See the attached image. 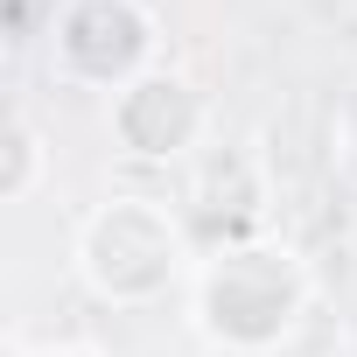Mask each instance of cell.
Returning <instances> with one entry per match:
<instances>
[{
    "label": "cell",
    "instance_id": "6",
    "mask_svg": "<svg viewBox=\"0 0 357 357\" xmlns=\"http://www.w3.org/2000/svg\"><path fill=\"white\" fill-rule=\"evenodd\" d=\"M22 357H91V350H56L50 343V350H22Z\"/></svg>",
    "mask_w": 357,
    "mask_h": 357
},
{
    "label": "cell",
    "instance_id": "7",
    "mask_svg": "<svg viewBox=\"0 0 357 357\" xmlns=\"http://www.w3.org/2000/svg\"><path fill=\"white\" fill-rule=\"evenodd\" d=\"M350 119H357V112H350Z\"/></svg>",
    "mask_w": 357,
    "mask_h": 357
},
{
    "label": "cell",
    "instance_id": "5",
    "mask_svg": "<svg viewBox=\"0 0 357 357\" xmlns=\"http://www.w3.org/2000/svg\"><path fill=\"white\" fill-rule=\"evenodd\" d=\"M0 197L8 204H36L43 190H50V175H56V154H50V133H43V119L29 112V105H15L8 112V140H0Z\"/></svg>",
    "mask_w": 357,
    "mask_h": 357
},
{
    "label": "cell",
    "instance_id": "4",
    "mask_svg": "<svg viewBox=\"0 0 357 357\" xmlns=\"http://www.w3.org/2000/svg\"><path fill=\"white\" fill-rule=\"evenodd\" d=\"M211 91L175 63H154L147 77L105 98V140L133 168H190L211 147Z\"/></svg>",
    "mask_w": 357,
    "mask_h": 357
},
{
    "label": "cell",
    "instance_id": "2",
    "mask_svg": "<svg viewBox=\"0 0 357 357\" xmlns=\"http://www.w3.org/2000/svg\"><path fill=\"white\" fill-rule=\"evenodd\" d=\"M204 245L190 211L161 190H112L70 225V280L119 315L161 308L168 294H183L197 273Z\"/></svg>",
    "mask_w": 357,
    "mask_h": 357
},
{
    "label": "cell",
    "instance_id": "1",
    "mask_svg": "<svg viewBox=\"0 0 357 357\" xmlns=\"http://www.w3.org/2000/svg\"><path fill=\"white\" fill-rule=\"evenodd\" d=\"M308 315H315V266L301 259V245L273 231L204 245L183 287V322L211 357H280L301 343Z\"/></svg>",
    "mask_w": 357,
    "mask_h": 357
},
{
    "label": "cell",
    "instance_id": "3",
    "mask_svg": "<svg viewBox=\"0 0 357 357\" xmlns=\"http://www.w3.org/2000/svg\"><path fill=\"white\" fill-rule=\"evenodd\" d=\"M43 63L63 91H126L161 63V15L147 0H56Z\"/></svg>",
    "mask_w": 357,
    "mask_h": 357
}]
</instances>
